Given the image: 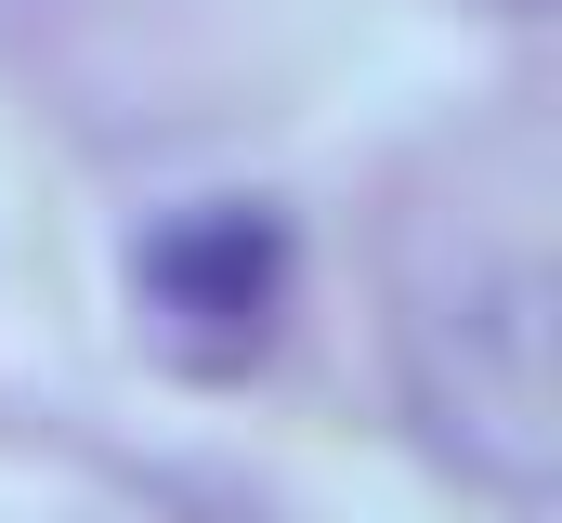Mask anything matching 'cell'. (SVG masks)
Listing matches in <instances>:
<instances>
[{"label": "cell", "instance_id": "6da1fadb", "mask_svg": "<svg viewBox=\"0 0 562 523\" xmlns=\"http://www.w3.org/2000/svg\"><path fill=\"white\" fill-rule=\"evenodd\" d=\"M406 380L419 419L458 471H484L497 498H550L562 471V392H550V262L524 249H458L445 288H419L406 314Z\"/></svg>", "mask_w": 562, "mask_h": 523}, {"label": "cell", "instance_id": "7a4b0ae2", "mask_svg": "<svg viewBox=\"0 0 562 523\" xmlns=\"http://www.w3.org/2000/svg\"><path fill=\"white\" fill-rule=\"evenodd\" d=\"M132 275L196 354H236V341L276 327V301H288V223L249 210V197H210V210H170L132 249Z\"/></svg>", "mask_w": 562, "mask_h": 523}]
</instances>
